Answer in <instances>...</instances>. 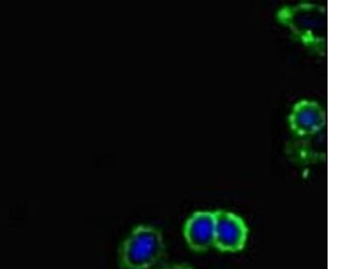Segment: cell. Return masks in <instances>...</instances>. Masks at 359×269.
<instances>
[{
	"label": "cell",
	"mask_w": 359,
	"mask_h": 269,
	"mask_svg": "<svg viewBox=\"0 0 359 269\" xmlns=\"http://www.w3.org/2000/svg\"><path fill=\"white\" fill-rule=\"evenodd\" d=\"M165 255L161 230L149 224H137L121 242L118 262L121 269H154Z\"/></svg>",
	"instance_id": "1"
},
{
	"label": "cell",
	"mask_w": 359,
	"mask_h": 269,
	"mask_svg": "<svg viewBox=\"0 0 359 269\" xmlns=\"http://www.w3.org/2000/svg\"><path fill=\"white\" fill-rule=\"evenodd\" d=\"M278 18L307 46L323 47V41L326 39V18L323 6L302 4L285 8L278 14Z\"/></svg>",
	"instance_id": "2"
},
{
	"label": "cell",
	"mask_w": 359,
	"mask_h": 269,
	"mask_svg": "<svg viewBox=\"0 0 359 269\" xmlns=\"http://www.w3.org/2000/svg\"><path fill=\"white\" fill-rule=\"evenodd\" d=\"M214 247L223 252H238L245 248L248 239V227L237 214L219 210L214 212Z\"/></svg>",
	"instance_id": "3"
},
{
	"label": "cell",
	"mask_w": 359,
	"mask_h": 269,
	"mask_svg": "<svg viewBox=\"0 0 359 269\" xmlns=\"http://www.w3.org/2000/svg\"><path fill=\"white\" fill-rule=\"evenodd\" d=\"M184 236L190 249L196 252L208 251L214 247V212L198 211L192 214L184 226Z\"/></svg>",
	"instance_id": "4"
},
{
	"label": "cell",
	"mask_w": 359,
	"mask_h": 269,
	"mask_svg": "<svg viewBox=\"0 0 359 269\" xmlns=\"http://www.w3.org/2000/svg\"><path fill=\"white\" fill-rule=\"evenodd\" d=\"M291 130L300 137L318 132L325 123V115L316 102L303 101L294 107L290 118Z\"/></svg>",
	"instance_id": "5"
},
{
	"label": "cell",
	"mask_w": 359,
	"mask_h": 269,
	"mask_svg": "<svg viewBox=\"0 0 359 269\" xmlns=\"http://www.w3.org/2000/svg\"><path fill=\"white\" fill-rule=\"evenodd\" d=\"M156 269H194V268H191V265L187 264H172L163 265V267Z\"/></svg>",
	"instance_id": "6"
}]
</instances>
